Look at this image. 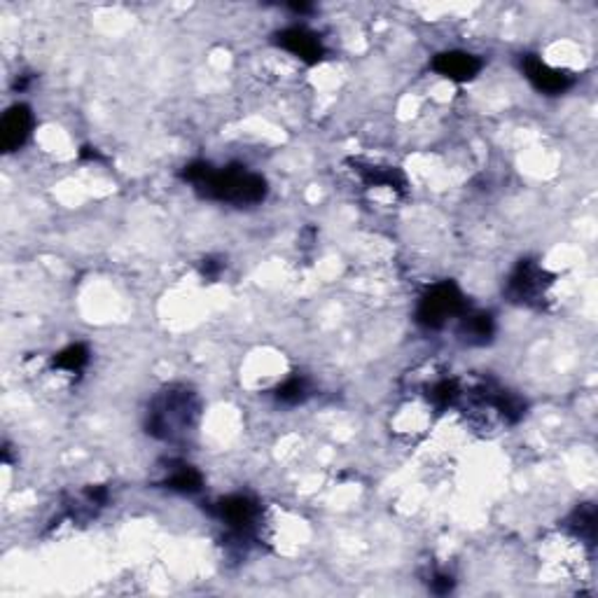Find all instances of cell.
I'll return each instance as SVG.
<instances>
[{
	"instance_id": "obj_1",
	"label": "cell",
	"mask_w": 598,
	"mask_h": 598,
	"mask_svg": "<svg viewBox=\"0 0 598 598\" xmlns=\"http://www.w3.org/2000/svg\"><path fill=\"white\" fill-rule=\"evenodd\" d=\"M180 178L195 185V190L206 199L253 206L267 196V180L246 167L213 168L206 161H192L183 168Z\"/></svg>"
},
{
	"instance_id": "obj_2",
	"label": "cell",
	"mask_w": 598,
	"mask_h": 598,
	"mask_svg": "<svg viewBox=\"0 0 598 598\" xmlns=\"http://www.w3.org/2000/svg\"><path fill=\"white\" fill-rule=\"evenodd\" d=\"M196 412L192 395L187 391H167L152 404L148 414V432L152 438L171 439L176 432L190 426L192 414Z\"/></svg>"
},
{
	"instance_id": "obj_3",
	"label": "cell",
	"mask_w": 598,
	"mask_h": 598,
	"mask_svg": "<svg viewBox=\"0 0 598 598\" xmlns=\"http://www.w3.org/2000/svg\"><path fill=\"white\" fill-rule=\"evenodd\" d=\"M466 311L467 302L466 297H463V293L458 290V285L451 281H444L423 293V297H421L419 302V309H416V321H419V325H423V328L438 330L442 328L448 318L463 316Z\"/></svg>"
},
{
	"instance_id": "obj_4",
	"label": "cell",
	"mask_w": 598,
	"mask_h": 598,
	"mask_svg": "<svg viewBox=\"0 0 598 598\" xmlns=\"http://www.w3.org/2000/svg\"><path fill=\"white\" fill-rule=\"evenodd\" d=\"M554 283V276L533 259H521L507 278L505 294L510 302L521 306H540L547 297V290Z\"/></svg>"
},
{
	"instance_id": "obj_5",
	"label": "cell",
	"mask_w": 598,
	"mask_h": 598,
	"mask_svg": "<svg viewBox=\"0 0 598 598\" xmlns=\"http://www.w3.org/2000/svg\"><path fill=\"white\" fill-rule=\"evenodd\" d=\"M521 70L523 75H526V80L540 94H547V96L566 94L570 86L575 85V77H573L568 70L552 68V66H547L545 61L535 57V54H526V57L521 59Z\"/></svg>"
},
{
	"instance_id": "obj_6",
	"label": "cell",
	"mask_w": 598,
	"mask_h": 598,
	"mask_svg": "<svg viewBox=\"0 0 598 598\" xmlns=\"http://www.w3.org/2000/svg\"><path fill=\"white\" fill-rule=\"evenodd\" d=\"M213 514L230 526L231 533L243 538V535L253 533L259 517V507L248 495H227L213 507Z\"/></svg>"
},
{
	"instance_id": "obj_7",
	"label": "cell",
	"mask_w": 598,
	"mask_h": 598,
	"mask_svg": "<svg viewBox=\"0 0 598 598\" xmlns=\"http://www.w3.org/2000/svg\"><path fill=\"white\" fill-rule=\"evenodd\" d=\"M274 38H276L278 47H283L285 52L302 59L304 64L316 66L325 59V47H322L321 38H318L313 31L304 29V26H290V29H283L278 31Z\"/></svg>"
},
{
	"instance_id": "obj_8",
	"label": "cell",
	"mask_w": 598,
	"mask_h": 598,
	"mask_svg": "<svg viewBox=\"0 0 598 598\" xmlns=\"http://www.w3.org/2000/svg\"><path fill=\"white\" fill-rule=\"evenodd\" d=\"M31 129H33V113H31L29 105L17 104L7 108L3 122H0V145H3V150L14 152V150L22 148L31 136Z\"/></svg>"
},
{
	"instance_id": "obj_9",
	"label": "cell",
	"mask_w": 598,
	"mask_h": 598,
	"mask_svg": "<svg viewBox=\"0 0 598 598\" xmlns=\"http://www.w3.org/2000/svg\"><path fill=\"white\" fill-rule=\"evenodd\" d=\"M430 66L435 73H439L447 80L470 82L482 70V59L470 52L451 50V52H439L438 57L432 59Z\"/></svg>"
},
{
	"instance_id": "obj_10",
	"label": "cell",
	"mask_w": 598,
	"mask_h": 598,
	"mask_svg": "<svg viewBox=\"0 0 598 598\" xmlns=\"http://www.w3.org/2000/svg\"><path fill=\"white\" fill-rule=\"evenodd\" d=\"M458 332L466 344L484 346L494 340L495 322L489 313H482V311H475V313H470V311H466V313L460 316Z\"/></svg>"
},
{
	"instance_id": "obj_11",
	"label": "cell",
	"mask_w": 598,
	"mask_h": 598,
	"mask_svg": "<svg viewBox=\"0 0 598 598\" xmlns=\"http://www.w3.org/2000/svg\"><path fill=\"white\" fill-rule=\"evenodd\" d=\"M356 171L363 176L365 185H369V187H391V190H404V185H407V180H404V176L397 168H384V167H363L360 161H356Z\"/></svg>"
},
{
	"instance_id": "obj_12",
	"label": "cell",
	"mask_w": 598,
	"mask_h": 598,
	"mask_svg": "<svg viewBox=\"0 0 598 598\" xmlns=\"http://www.w3.org/2000/svg\"><path fill=\"white\" fill-rule=\"evenodd\" d=\"M202 472L195 470L192 466H180L176 470H171L167 479H164V486L171 491H178V494H196L202 491Z\"/></svg>"
},
{
	"instance_id": "obj_13",
	"label": "cell",
	"mask_w": 598,
	"mask_h": 598,
	"mask_svg": "<svg viewBox=\"0 0 598 598\" xmlns=\"http://www.w3.org/2000/svg\"><path fill=\"white\" fill-rule=\"evenodd\" d=\"M570 529L575 535H580L582 540L593 545V535H596V510H593V505L577 507L575 512L570 514Z\"/></svg>"
},
{
	"instance_id": "obj_14",
	"label": "cell",
	"mask_w": 598,
	"mask_h": 598,
	"mask_svg": "<svg viewBox=\"0 0 598 598\" xmlns=\"http://www.w3.org/2000/svg\"><path fill=\"white\" fill-rule=\"evenodd\" d=\"M89 360V349L85 344H73L54 356V367L66 369V372H80Z\"/></svg>"
},
{
	"instance_id": "obj_15",
	"label": "cell",
	"mask_w": 598,
	"mask_h": 598,
	"mask_svg": "<svg viewBox=\"0 0 598 598\" xmlns=\"http://www.w3.org/2000/svg\"><path fill=\"white\" fill-rule=\"evenodd\" d=\"M306 395H309V381H306L304 376H299V374H294V376L285 379L276 388V397L285 404L304 403Z\"/></svg>"
},
{
	"instance_id": "obj_16",
	"label": "cell",
	"mask_w": 598,
	"mask_h": 598,
	"mask_svg": "<svg viewBox=\"0 0 598 598\" xmlns=\"http://www.w3.org/2000/svg\"><path fill=\"white\" fill-rule=\"evenodd\" d=\"M460 385L456 379H444L430 388V403L438 409H447L448 404H454L460 397Z\"/></svg>"
},
{
	"instance_id": "obj_17",
	"label": "cell",
	"mask_w": 598,
	"mask_h": 598,
	"mask_svg": "<svg viewBox=\"0 0 598 598\" xmlns=\"http://www.w3.org/2000/svg\"><path fill=\"white\" fill-rule=\"evenodd\" d=\"M430 589L435 593H448L454 589V580H451V575H442V573H439V575H435L430 580Z\"/></svg>"
},
{
	"instance_id": "obj_18",
	"label": "cell",
	"mask_w": 598,
	"mask_h": 598,
	"mask_svg": "<svg viewBox=\"0 0 598 598\" xmlns=\"http://www.w3.org/2000/svg\"><path fill=\"white\" fill-rule=\"evenodd\" d=\"M222 262H218V259L208 258L204 259V276L206 278H218V274L222 271Z\"/></svg>"
},
{
	"instance_id": "obj_19",
	"label": "cell",
	"mask_w": 598,
	"mask_h": 598,
	"mask_svg": "<svg viewBox=\"0 0 598 598\" xmlns=\"http://www.w3.org/2000/svg\"><path fill=\"white\" fill-rule=\"evenodd\" d=\"M288 7H290V10H293V12H297V14H306V12L313 10V7L306 5V3H290Z\"/></svg>"
}]
</instances>
